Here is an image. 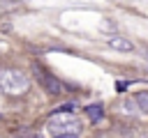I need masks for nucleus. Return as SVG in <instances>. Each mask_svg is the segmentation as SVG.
Segmentation results:
<instances>
[{
    "label": "nucleus",
    "instance_id": "obj_1",
    "mask_svg": "<svg viewBox=\"0 0 148 138\" xmlns=\"http://www.w3.org/2000/svg\"><path fill=\"white\" fill-rule=\"evenodd\" d=\"M30 90V76L21 69H0V92L2 94H23Z\"/></svg>",
    "mask_w": 148,
    "mask_h": 138
},
{
    "label": "nucleus",
    "instance_id": "obj_2",
    "mask_svg": "<svg viewBox=\"0 0 148 138\" xmlns=\"http://www.w3.org/2000/svg\"><path fill=\"white\" fill-rule=\"evenodd\" d=\"M46 126L56 136H79L83 129V122L72 113H53L46 120Z\"/></svg>",
    "mask_w": 148,
    "mask_h": 138
},
{
    "label": "nucleus",
    "instance_id": "obj_3",
    "mask_svg": "<svg viewBox=\"0 0 148 138\" xmlns=\"http://www.w3.org/2000/svg\"><path fill=\"white\" fill-rule=\"evenodd\" d=\"M35 74H37V78H39L42 87L46 90V94H53V97L62 94V83H60L56 76H51L49 71H44V69H42V67H37V64H35Z\"/></svg>",
    "mask_w": 148,
    "mask_h": 138
},
{
    "label": "nucleus",
    "instance_id": "obj_4",
    "mask_svg": "<svg viewBox=\"0 0 148 138\" xmlns=\"http://www.w3.org/2000/svg\"><path fill=\"white\" fill-rule=\"evenodd\" d=\"M106 44H109L111 48H116V51H132V48H134V44H132L127 37H120V34H111V37L106 39Z\"/></svg>",
    "mask_w": 148,
    "mask_h": 138
},
{
    "label": "nucleus",
    "instance_id": "obj_5",
    "mask_svg": "<svg viewBox=\"0 0 148 138\" xmlns=\"http://www.w3.org/2000/svg\"><path fill=\"white\" fill-rule=\"evenodd\" d=\"M86 113H88V117H90L92 122H99V120H102V106H99V103L86 106Z\"/></svg>",
    "mask_w": 148,
    "mask_h": 138
},
{
    "label": "nucleus",
    "instance_id": "obj_6",
    "mask_svg": "<svg viewBox=\"0 0 148 138\" xmlns=\"http://www.w3.org/2000/svg\"><path fill=\"white\" fill-rule=\"evenodd\" d=\"M120 108H123V110H125L127 115H134V113L139 110V106H136V101H134V99H130V97H125V99H123V103H120Z\"/></svg>",
    "mask_w": 148,
    "mask_h": 138
},
{
    "label": "nucleus",
    "instance_id": "obj_7",
    "mask_svg": "<svg viewBox=\"0 0 148 138\" xmlns=\"http://www.w3.org/2000/svg\"><path fill=\"white\" fill-rule=\"evenodd\" d=\"M134 101H136V106H139V110L148 115V92H139V94L134 97Z\"/></svg>",
    "mask_w": 148,
    "mask_h": 138
},
{
    "label": "nucleus",
    "instance_id": "obj_8",
    "mask_svg": "<svg viewBox=\"0 0 148 138\" xmlns=\"http://www.w3.org/2000/svg\"><path fill=\"white\" fill-rule=\"evenodd\" d=\"M53 138H79V136H53Z\"/></svg>",
    "mask_w": 148,
    "mask_h": 138
},
{
    "label": "nucleus",
    "instance_id": "obj_9",
    "mask_svg": "<svg viewBox=\"0 0 148 138\" xmlns=\"http://www.w3.org/2000/svg\"><path fill=\"white\" fill-rule=\"evenodd\" d=\"M9 2H28V0H9Z\"/></svg>",
    "mask_w": 148,
    "mask_h": 138
},
{
    "label": "nucleus",
    "instance_id": "obj_10",
    "mask_svg": "<svg viewBox=\"0 0 148 138\" xmlns=\"http://www.w3.org/2000/svg\"><path fill=\"white\" fill-rule=\"evenodd\" d=\"M35 138H39V136H35Z\"/></svg>",
    "mask_w": 148,
    "mask_h": 138
}]
</instances>
